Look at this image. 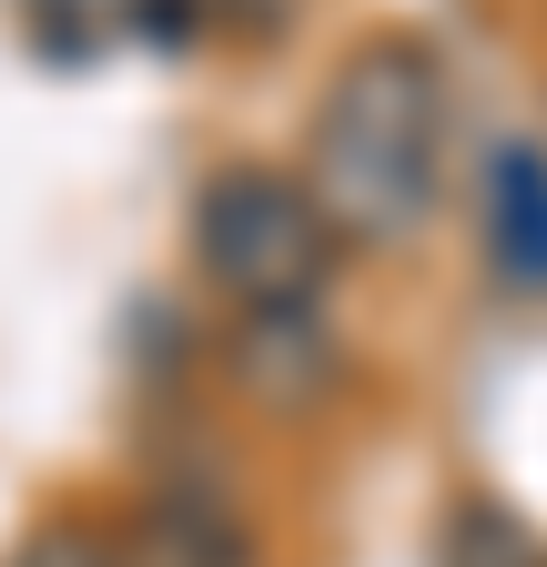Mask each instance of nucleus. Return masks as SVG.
Wrapping results in <instances>:
<instances>
[{
  "label": "nucleus",
  "mask_w": 547,
  "mask_h": 567,
  "mask_svg": "<svg viewBox=\"0 0 547 567\" xmlns=\"http://www.w3.org/2000/svg\"><path fill=\"white\" fill-rule=\"evenodd\" d=\"M0 567H132V557H122V537L92 527V517H41Z\"/></svg>",
  "instance_id": "nucleus-6"
},
{
  "label": "nucleus",
  "mask_w": 547,
  "mask_h": 567,
  "mask_svg": "<svg viewBox=\"0 0 547 567\" xmlns=\"http://www.w3.org/2000/svg\"><path fill=\"white\" fill-rule=\"evenodd\" d=\"M305 193L324 203L334 234L405 244L446 193V71L416 41L345 51L334 92L305 132Z\"/></svg>",
  "instance_id": "nucleus-1"
},
{
  "label": "nucleus",
  "mask_w": 547,
  "mask_h": 567,
  "mask_svg": "<svg viewBox=\"0 0 547 567\" xmlns=\"http://www.w3.org/2000/svg\"><path fill=\"white\" fill-rule=\"evenodd\" d=\"M132 11L143 0H21V31H31L41 61H102L132 31Z\"/></svg>",
  "instance_id": "nucleus-4"
},
{
  "label": "nucleus",
  "mask_w": 547,
  "mask_h": 567,
  "mask_svg": "<svg viewBox=\"0 0 547 567\" xmlns=\"http://www.w3.org/2000/svg\"><path fill=\"white\" fill-rule=\"evenodd\" d=\"M436 567H547V547H537L507 507H456V517H446Z\"/></svg>",
  "instance_id": "nucleus-5"
},
{
  "label": "nucleus",
  "mask_w": 547,
  "mask_h": 567,
  "mask_svg": "<svg viewBox=\"0 0 547 567\" xmlns=\"http://www.w3.org/2000/svg\"><path fill=\"white\" fill-rule=\"evenodd\" d=\"M487 254L517 284H547V163L537 153H497L487 163Z\"/></svg>",
  "instance_id": "nucleus-3"
},
{
  "label": "nucleus",
  "mask_w": 547,
  "mask_h": 567,
  "mask_svg": "<svg viewBox=\"0 0 547 567\" xmlns=\"http://www.w3.org/2000/svg\"><path fill=\"white\" fill-rule=\"evenodd\" d=\"M193 264H203V284H214L244 324H285V315H305L324 295L334 224H324V203L295 173L234 163V173L203 183V203H193Z\"/></svg>",
  "instance_id": "nucleus-2"
}]
</instances>
